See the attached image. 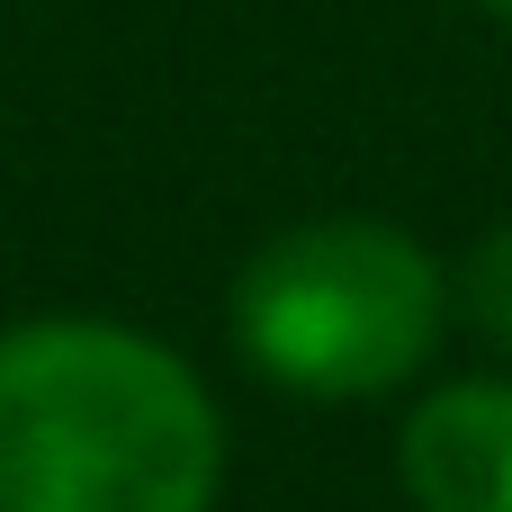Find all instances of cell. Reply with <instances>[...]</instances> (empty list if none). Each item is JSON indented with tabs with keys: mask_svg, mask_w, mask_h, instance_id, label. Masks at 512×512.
I'll use <instances>...</instances> for the list:
<instances>
[{
	"mask_svg": "<svg viewBox=\"0 0 512 512\" xmlns=\"http://www.w3.org/2000/svg\"><path fill=\"white\" fill-rule=\"evenodd\" d=\"M225 414L207 378L99 315L0 324V512H216Z\"/></svg>",
	"mask_w": 512,
	"mask_h": 512,
	"instance_id": "obj_1",
	"label": "cell"
},
{
	"mask_svg": "<svg viewBox=\"0 0 512 512\" xmlns=\"http://www.w3.org/2000/svg\"><path fill=\"white\" fill-rule=\"evenodd\" d=\"M450 333L441 261L387 216H306L234 279L243 360L306 405H378L432 369Z\"/></svg>",
	"mask_w": 512,
	"mask_h": 512,
	"instance_id": "obj_2",
	"label": "cell"
},
{
	"mask_svg": "<svg viewBox=\"0 0 512 512\" xmlns=\"http://www.w3.org/2000/svg\"><path fill=\"white\" fill-rule=\"evenodd\" d=\"M414 512H512V378H450L396 432Z\"/></svg>",
	"mask_w": 512,
	"mask_h": 512,
	"instance_id": "obj_3",
	"label": "cell"
},
{
	"mask_svg": "<svg viewBox=\"0 0 512 512\" xmlns=\"http://www.w3.org/2000/svg\"><path fill=\"white\" fill-rule=\"evenodd\" d=\"M450 306H459L495 351H512V216L477 234V252H468L459 279H450Z\"/></svg>",
	"mask_w": 512,
	"mask_h": 512,
	"instance_id": "obj_4",
	"label": "cell"
},
{
	"mask_svg": "<svg viewBox=\"0 0 512 512\" xmlns=\"http://www.w3.org/2000/svg\"><path fill=\"white\" fill-rule=\"evenodd\" d=\"M477 9H486V18H504V27H512V0H477Z\"/></svg>",
	"mask_w": 512,
	"mask_h": 512,
	"instance_id": "obj_5",
	"label": "cell"
}]
</instances>
